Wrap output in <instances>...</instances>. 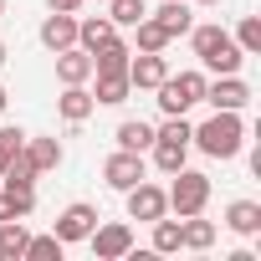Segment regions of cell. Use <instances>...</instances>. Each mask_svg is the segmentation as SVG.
Listing matches in <instances>:
<instances>
[{
	"label": "cell",
	"mask_w": 261,
	"mask_h": 261,
	"mask_svg": "<svg viewBox=\"0 0 261 261\" xmlns=\"http://www.w3.org/2000/svg\"><path fill=\"white\" fill-rule=\"evenodd\" d=\"M190 144L200 149V154H210V159H236L241 149H246V123H241V113H210L195 134H190Z\"/></svg>",
	"instance_id": "1"
},
{
	"label": "cell",
	"mask_w": 261,
	"mask_h": 261,
	"mask_svg": "<svg viewBox=\"0 0 261 261\" xmlns=\"http://www.w3.org/2000/svg\"><path fill=\"white\" fill-rule=\"evenodd\" d=\"M190 36V46H195V57L215 72V77H230V72H241V62H246V51L230 41V31H220V26H190L185 31Z\"/></svg>",
	"instance_id": "2"
},
{
	"label": "cell",
	"mask_w": 261,
	"mask_h": 261,
	"mask_svg": "<svg viewBox=\"0 0 261 261\" xmlns=\"http://www.w3.org/2000/svg\"><path fill=\"white\" fill-rule=\"evenodd\" d=\"M169 179H174V185L164 190V195H169V210H174V215H205V205H210V174H200V169H174Z\"/></svg>",
	"instance_id": "3"
},
{
	"label": "cell",
	"mask_w": 261,
	"mask_h": 261,
	"mask_svg": "<svg viewBox=\"0 0 261 261\" xmlns=\"http://www.w3.org/2000/svg\"><path fill=\"white\" fill-rule=\"evenodd\" d=\"M154 92H159V108H164V118H169V113H190V108L205 97V72H179V77L169 72V77H164Z\"/></svg>",
	"instance_id": "4"
},
{
	"label": "cell",
	"mask_w": 261,
	"mask_h": 261,
	"mask_svg": "<svg viewBox=\"0 0 261 261\" xmlns=\"http://www.w3.org/2000/svg\"><path fill=\"white\" fill-rule=\"evenodd\" d=\"M102 215H97V205H87V200H72L62 215H57V225H51V236L62 241V246H77V241H87L92 236V225H97Z\"/></svg>",
	"instance_id": "5"
},
{
	"label": "cell",
	"mask_w": 261,
	"mask_h": 261,
	"mask_svg": "<svg viewBox=\"0 0 261 261\" xmlns=\"http://www.w3.org/2000/svg\"><path fill=\"white\" fill-rule=\"evenodd\" d=\"M87 246H92V256L97 261H118V256H128L134 251V230H128V220H97L92 225V236H87Z\"/></svg>",
	"instance_id": "6"
},
{
	"label": "cell",
	"mask_w": 261,
	"mask_h": 261,
	"mask_svg": "<svg viewBox=\"0 0 261 261\" xmlns=\"http://www.w3.org/2000/svg\"><path fill=\"white\" fill-rule=\"evenodd\" d=\"M102 179H108V190H134L139 179H149V164H144V154H134V149H118V154H108Z\"/></svg>",
	"instance_id": "7"
},
{
	"label": "cell",
	"mask_w": 261,
	"mask_h": 261,
	"mask_svg": "<svg viewBox=\"0 0 261 261\" xmlns=\"http://www.w3.org/2000/svg\"><path fill=\"white\" fill-rule=\"evenodd\" d=\"M164 77H169L164 51H134V57H128V87H134V92H154Z\"/></svg>",
	"instance_id": "8"
},
{
	"label": "cell",
	"mask_w": 261,
	"mask_h": 261,
	"mask_svg": "<svg viewBox=\"0 0 261 261\" xmlns=\"http://www.w3.org/2000/svg\"><path fill=\"white\" fill-rule=\"evenodd\" d=\"M200 102H210V108H220V113H241V108L251 102V87L241 82V72H230V77L205 82V97H200Z\"/></svg>",
	"instance_id": "9"
},
{
	"label": "cell",
	"mask_w": 261,
	"mask_h": 261,
	"mask_svg": "<svg viewBox=\"0 0 261 261\" xmlns=\"http://www.w3.org/2000/svg\"><path fill=\"white\" fill-rule=\"evenodd\" d=\"M123 195H128V220H159V215H169V195L159 185H149V179H139L134 190H123Z\"/></svg>",
	"instance_id": "10"
},
{
	"label": "cell",
	"mask_w": 261,
	"mask_h": 261,
	"mask_svg": "<svg viewBox=\"0 0 261 261\" xmlns=\"http://www.w3.org/2000/svg\"><path fill=\"white\" fill-rule=\"evenodd\" d=\"M41 46H46V51H67V46H77V16L51 11V16L41 21Z\"/></svg>",
	"instance_id": "11"
},
{
	"label": "cell",
	"mask_w": 261,
	"mask_h": 261,
	"mask_svg": "<svg viewBox=\"0 0 261 261\" xmlns=\"http://www.w3.org/2000/svg\"><path fill=\"white\" fill-rule=\"evenodd\" d=\"M57 82H62V87L92 82V57H87L82 46H67V51H57Z\"/></svg>",
	"instance_id": "12"
},
{
	"label": "cell",
	"mask_w": 261,
	"mask_h": 261,
	"mask_svg": "<svg viewBox=\"0 0 261 261\" xmlns=\"http://www.w3.org/2000/svg\"><path fill=\"white\" fill-rule=\"evenodd\" d=\"M92 77H97L92 102H102V108H118V102L134 97V87H128V72H92Z\"/></svg>",
	"instance_id": "13"
},
{
	"label": "cell",
	"mask_w": 261,
	"mask_h": 261,
	"mask_svg": "<svg viewBox=\"0 0 261 261\" xmlns=\"http://www.w3.org/2000/svg\"><path fill=\"white\" fill-rule=\"evenodd\" d=\"M92 92H87V82H77V87H62V97H57V113L67 118V123H87L92 118Z\"/></svg>",
	"instance_id": "14"
},
{
	"label": "cell",
	"mask_w": 261,
	"mask_h": 261,
	"mask_svg": "<svg viewBox=\"0 0 261 261\" xmlns=\"http://www.w3.org/2000/svg\"><path fill=\"white\" fill-rule=\"evenodd\" d=\"M225 225H230L236 236H246V241L261 236V205H256V200H230V205H225Z\"/></svg>",
	"instance_id": "15"
},
{
	"label": "cell",
	"mask_w": 261,
	"mask_h": 261,
	"mask_svg": "<svg viewBox=\"0 0 261 261\" xmlns=\"http://www.w3.org/2000/svg\"><path fill=\"white\" fill-rule=\"evenodd\" d=\"M113 36H118V26H113L108 16H87V21H77V46H82L87 57H92L102 41H113Z\"/></svg>",
	"instance_id": "16"
},
{
	"label": "cell",
	"mask_w": 261,
	"mask_h": 261,
	"mask_svg": "<svg viewBox=\"0 0 261 261\" xmlns=\"http://www.w3.org/2000/svg\"><path fill=\"white\" fill-rule=\"evenodd\" d=\"M128 57H134V46L113 36V41H102L92 51V72H128Z\"/></svg>",
	"instance_id": "17"
},
{
	"label": "cell",
	"mask_w": 261,
	"mask_h": 261,
	"mask_svg": "<svg viewBox=\"0 0 261 261\" xmlns=\"http://www.w3.org/2000/svg\"><path fill=\"white\" fill-rule=\"evenodd\" d=\"M21 154L36 164V174H46V169H57V164H62V144H57V139H31V134H26Z\"/></svg>",
	"instance_id": "18"
},
{
	"label": "cell",
	"mask_w": 261,
	"mask_h": 261,
	"mask_svg": "<svg viewBox=\"0 0 261 261\" xmlns=\"http://www.w3.org/2000/svg\"><path fill=\"white\" fill-rule=\"evenodd\" d=\"M179 236H185V251H210V246H215V220L179 215Z\"/></svg>",
	"instance_id": "19"
},
{
	"label": "cell",
	"mask_w": 261,
	"mask_h": 261,
	"mask_svg": "<svg viewBox=\"0 0 261 261\" xmlns=\"http://www.w3.org/2000/svg\"><path fill=\"white\" fill-rule=\"evenodd\" d=\"M36 210V190H11L0 185V220H26Z\"/></svg>",
	"instance_id": "20"
},
{
	"label": "cell",
	"mask_w": 261,
	"mask_h": 261,
	"mask_svg": "<svg viewBox=\"0 0 261 261\" xmlns=\"http://www.w3.org/2000/svg\"><path fill=\"white\" fill-rule=\"evenodd\" d=\"M154 21H159L169 36H185V31L195 26V16H190V0H164V6L154 11Z\"/></svg>",
	"instance_id": "21"
},
{
	"label": "cell",
	"mask_w": 261,
	"mask_h": 261,
	"mask_svg": "<svg viewBox=\"0 0 261 261\" xmlns=\"http://www.w3.org/2000/svg\"><path fill=\"white\" fill-rule=\"evenodd\" d=\"M118 149H134V154H144L149 144H154V128L144 123V118H128V123H118Z\"/></svg>",
	"instance_id": "22"
},
{
	"label": "cell",
	"mask_w": 261,
	"mask_h": 261,
	"mask_svg": "<svg viewBox=\"0 0 261 261\" xmlns=\"http://www.w3.org/2000/svg\"><path fill=\"white\" fill-rule=\"evenodd\" d=\"M169 41H174V36H169V31L154 21V16H144V21L134 26V51H164Z\"/></svg>",
	"instance_id": "23"
},
{
	"label": "cell",
	"mask_w": 261,
	"mask_h": 261,
	"mask_svg": "<svg viewBox=\"0 0 261 261\" xmlns=\"http://www.w3.org/2000/svg\"><path fill=\"white\" fill-rule=\"evenodd\" d=\"M26 241H31V230L21 220H0V261H21Z\"/></svg>",
	"instance_id": "24"
},
{
	"label": "cell",
	"mask_w": 261,
	"mask_h": 261,
	"mask_svg": "<svg viewBox=\"0 0 261 261\" xmlns=\"http://www.w3.org/2000/svg\"><path fill=\"white\" fill-rule=\"evenodd\" d=\"M149 149H154V164H159L164 174L185 169V159H190V144H174V139H154Z\"/></svg>",
	"instance_id": "25"
},
{
	"label": "cell",
	"mask_w": 261,
	"mask_h": 261,
	"mask_svg": "<svg viewBox=\"0 0 261 261\" xmlns=\"http://www.w3.org/2000/svg\"><path fill=\"white\" fill-rule=\"evenodd\" d=\"M149 225H154V251H159V256H174V251H185V236H179V220L159 215V220H149Z\"/></svg>",
	"instance_id": "26"
},
{
	"label": "cell",
	"mask_w": 261,
	"mask_h": 261,
	"mask_svg": "<svg viewBox=\"0 0 261 261\" xmlns=\"http://www.w3.org/2000/svg\"><path fill=\"white\" fill-rule=\"evenodd\" d=\"M144 16H149L144 0H108V21H113V26H139Z\"/></svg>",
	"instance_id": "27"
},
{
	"label": "cell",
	"mask_w": 261,
	"mask_h": 261,
	"mask_svg": "<svg viewBox=\"0 0 261 261\" xmlns=\"http://www.w3.org/2000/svg\"><path fill=\"white\" fill-rule=\"evenodd\" d=\"M246 57H261V16H241V26H236V36H230Z\"/></svg>",
	"instance_id": "28"
},
{
	"label": "cell",
	"mask_w": 261,
	"mask_h": 261,
	"mask_svg": "<svg viewBox=\"0 0 261 261\" xmlns=\"http://www.w3.org/2000/svg\"><path fill=\"white\" fill-rule=\"evenodd\" d=\"M62 251H67V246H62L57 236H31L26 251H21V261H62Z\"/></svg>",
	"instance_id": "29"
},
{
	"label": "cell",
	"mask_w": 261,
	"mask_h": 261,
	"mask_svg": "<svg viewBox=\"0 0 261 261\" xmlns=\"http://www.w3.org/2000/svg\"><path fill=\"white\" fill-rule=\"evenodd\" d=\"M21 144H26V134H21V128H11V123L0 128V169L16 159V149H21Z\"/></svg>",
	"instance_id": "30"
},
{
	"label": "cell",
	"mask_w": 261,
	"mask_h": 261,
	"mask_svg": "<svg viewBox=\"0 0 261 261\" xmlns=\"http://www.w3.org/2000/svg\"><path fill=\"white\" fill-rule=\"evenodd\" d=\"M46 11H67V16H77V11H82V0H46Z\"/></svg>",
	"instance_id": "31"
},
{
	"label": "cell",
	"mask_w": 261,
	"mask_h": 261,
	"mask_svg": "<svg viewBox=\"0 0 261 261\" xmlns=\"http://www.w3.org/2000/svg\"><path fill=\"white\" fill-rule=\"evenodd\" d=\"M6 102H11V92H6V87H0V113H6Z\"/></svg>",
	"instance_id": "32"
},
{
	"label": "cell",
	"mask_w": 261,
	"mask_h": 261,
	"mask_svg": "<svg viewBox=\"0 0 261 261\" xmlns=\"http://www.w3.org/2000/svg\"><path fill=\"white\" fill-rule=\"evenodd\" d=\"M195 6H220V0H195Z\"/></svg>",
	"instance_id": "33"
},
{
	"label": "cell",
	"mask_w": 261,
	"mask_h": 261,
	"mask_svg": "<svg viewBox=\"0 0 261 261\" xmlns=\"http://www.w3.org/2000/svg\"><path fill=\"white\" fill-rule=\"evenodd\" d=\"M0 67H6V41H0Z\"/></svg>",
	"instance_id": "34"
},
{
	"label": "cell",
	"mask_w": 261,
	"mask_h": 261,
	"mask_svg": "<svg viewBox=\"0 0 261 261\" xmlns=\"http://www.w3.org/2000/svg\"><path fill=\"white\" fill-rule=\"evenodd\" d=\"M0 16H6V0H0Z\"/></svg>",
	"instance_id": "35"
}]
</instances>
